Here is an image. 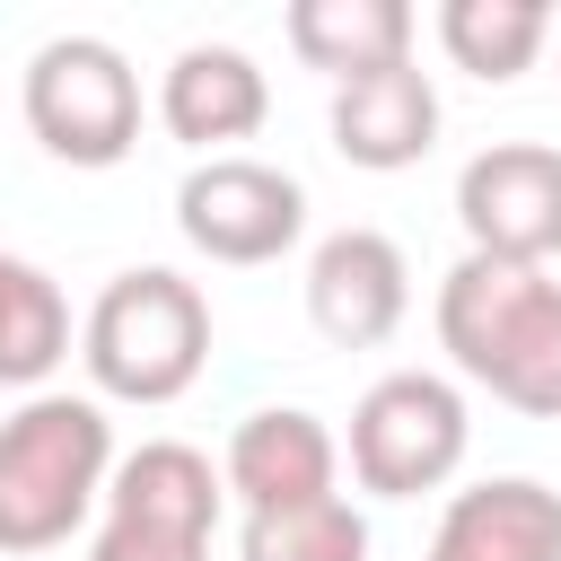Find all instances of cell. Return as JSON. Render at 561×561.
<instances>
[{
    "label": "cell",
    "instance_id": "cell-8",
    "mask_svg": "<svg viewBox=\"0 0 561 561\" xmlns=\"http://www.w3.org/2000/svg\"><path fill=\"white\" fill-rule=\"evenodd\" d=\"M456 228H465V254L552 263L561 254V149L552 140L473 149L456 175Z\"/></svg>",
    "mask_w": 561,
    "mask_h": 561
},
{
    "label": "cell",
    "instance_id": "cell-17",
    "mask_svg": "<svg viewBox=\"0 0 561 561\" xmlns=\"http://www.w3.org/2000/svg\"><path fill=\"white\" fill-rule=\"evenodd\" d=\"M237 561H368V517L342 491L307 508H254L237 526Z\"/></svg>",
    "mask_w": 561,
    "mask_h": 561
},
{
    "label": "cell",
    "instance_id": "cell-13",
    "mask_svg": "<svg viewBox=\"0 0 561 561\" xmlns=\"http://www.w3.org/2000/svg\"><path fill=\"white\" fill-rule=\"evenodd\" d=\"M430 561H561V491L535 473H491L438 508Z\"/></svg>",
    "mask_w": 561,
    "mask_h": 561
},
{
    "label": "cell",
    "instance_id": "cell-9",
    "mask_svg": "<svg viewBox=\"0 0 561 561\" xmlns=\"http://www.w3.org/2000/svg\"><path fill=\"white\" fill-rule=\"evenodd\" d=\"M307 316L342 351H377L412 316V263L386 228H333L307 254Z\"/></svg>",
    "mask_w": 561,
    "mask_h": 561
},
{
    "label": "cell",
    "instance_id": "cell-7",
    "mask_svg": "<svg viewBox=\"0 0 561 561\" xmlns=\"http://www.w3.org/2000/svg\"><path fill=\"white\" fill-rule=\"evenodd\" d=\"M175 228L193 254L210 263H280L298 237H307V184L289 167H263V158H202L184 184H175Z\"/></svg>",
    "mask_w": 561,
    "mask_h": 561
},
{
    "label": "cell",
    "instance_id": "cell-5",
    "mask_svg": "<svg viewBox=\"0 0 561 561\" xmlns=\"http://www.w3.org/2000/svg\"><path fill=\"white\" fill-rule=\"evenodd\" d=\"M219 500H228V482H219V465L202 447L149 438V447H131L114 465L88 561H210Z\"/></svg>",
    "mask_w": 561,
    "mask_h": 561
},
{
    "label": "cell",
    "instance_id": "cell-16",
    "mask_svg": "<svg viewBox=\"0 0 561 561\" xmlns=\"http://www.w3.org/2000/svg\"><path fill=\"white\" fill-rule=\"evenodd\" d=\"M438 44L473 79H517L552 44V9L543 0H438Z\"/></svg>",
    "mask_w": 561,
    "mask_h": 561
},
{
    "label": "cell",
    "instance_id": "cell-6",
    "mask_svg": "<svg viewBox=\"0 0 561 561\" xmlns=\"http://www.w3.org/2000/svg\"><path fill=\"white\" fill-rule=\"evenodd\" d=\"M26 131L61 167H123L140 140V70L105 35H53L26 61Z\"/></svg>",
    "mask_w": 561,
    "mask_h": 561
},
{
    "label": "cell",
    "instance_id": "cell-4",
    "mask_svg": "<svg viewBox=\"0 0 561 561\" xmlns=\"http://www.w3.org/2000/svg\"><path fill=\"white\" fill-rule=\"evenodd\" d=\"M465 447H473V412L465 386L438 368H394L351 403V473L377 500H421L456 482Z\"/></svg>",
    "mask_w": 561,
    "mask_h": 561
},
{
    "label": "cell",
    "instance_id": "cell-15",
    "mask_svg": "<svg viewBox=\"0 0 561 561\" xmlns=\"http://www.w3.org/2000/svg\"><path fill=\"white\" fill-rule=\"evenodd\" d=\"M70 359V298L44 263L0 245V386H44Z\"/></svg>",
    "mask_w": 561,
    "mask_h": 561
},
{
    "label": "cell",
    "instance_id": "cell-14",
    "mask_svg": "<svg viewBox=\"0 0 561 561\" xmlns=\"http://www.w3.org/2000/svg\"><path fill=\"white\" fill-rule=\"evenodd\" d=\"M289 53L324 70L333 88L394 70L412 61V9L403 0H289Z\"/></svg>",
    "mask_w": 561,
    "mask_h": 561
},
{
    "label": "cell",
    "instance_id": "cell-1",
    "mask_svg": "<svg viewBox=\"0 0 561 561\" xmlns=\"http://www.w3.org/2000/svg\"><path fill=\"white\" fill-rule=\"evenodd\" d=\"M438 351L456 377L491 386V403L526 421H561V280L552 263L456 254L438 280Z\"/></svg>",
    "mask_w": 561,
    "mask_h": 561
},
{
    "label": "cell",
    "instance_id": "cell-10",
    "mask_svg": "<svg viewBox=\"0 0 561 561\" xmlns=\"http://www.w3.org/2000/svg\"><path fill=\"white\" fill-rule=\"evenodd\" d=\"M333 473H342V447L333 430L307 412V403H263L228 430V456H219V482L228 500L254 517V508H307V500H333Z\"/></svg>",
    "mask_w": 561,
    "mask_h": 561
},
{
    "label": "cell",
    "instance_id": "cell-11",
    "mask_svg": "<svg viewBox=\"0 0 561 561\" xmlns=\"http://www.w3.org/2000/svg\"><path fill=\"white\" fill-rule=\"evenodd\" d=\"M272 114V79L254 53L237 44H184L158 79V123L184 140V149H210L228 158V140H254Z\"/></svg>",
    "mask_w": 561,
    "mask_h": 561
},
{
    "label": "cell",
    "instance_id": "cell-12",
    "mask_svg": "<svg viewBox=\"0 0 561 561\" xmlns=\"http://www.w3.org/2000/svg\"><path fill=\"white\" fill-rule=\"evenodd\" d=\"M333 149L368 175H403L438 149V88L421 61H394V70H368V79H342L333 88Z\"/></svg>",
    "mask_w": 561,
    "mask_h": 561
},
{
    "label": "cell",
    "instance_id": "cell-2",
    "mask_svg": "<svg viewBox=\"0 0 561 561\" xmlns=\"http://www.w3.org/2000/svg\"><path fill=\"white\" fill-rule=\"evenodd\" d=\"M114 421L96 394H26L0 421V552L70 543L114 482Z\"/></svg>",
    "mask_w": 561,
    "mask_h": 561
},
{
    "label": "cell",
    "instance_id": "cell-3",
    "mask_svg": "<svg viewBox=\"0 0 561 561\" xmlns=\"http://www.w3.org/2000/svg\"><path fill=\"white\" fill-rule=\"evenodd\" d=\"M79 359L114 403H175L210 368V298L167 263L114 272L79 324Z\"/></svg>",
    "mask_w": 561,
    "mask_h": 561
}]
</instances>
